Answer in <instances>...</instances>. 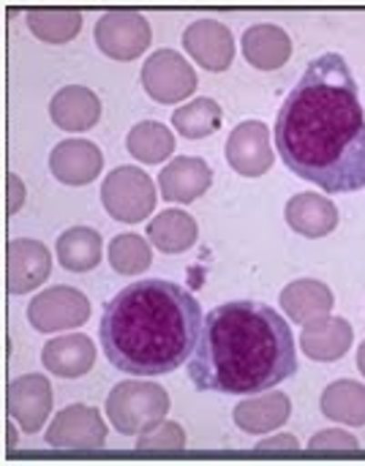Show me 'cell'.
<instances>
[{"label":"cell","mask_w":365,"mask_h":466,"mask_svg":"<svg viewBox=\"0 0 365 466\" xmlns=\"http://www.w3.org/2000/svg\"><path fill=\"white\" fill-rule=\"evenodd\" d=\"M276 147L287 169L322 191L365 188L360 87L339 52L314 57L276 115Z\"/></svg>","instance_id":"cell-1"},{"label":"cell","mask_w":365,"mask_h":466,"mask_svg":"<svg viewBox=\"0 0 365 466\" xmlns=\"http://www.w3.org/2000/svg\"><path fill=\"white\" fill-rule=\"evenodd\" d=\"M197 390L227 396H257L298 374V341L276 309L257 300L216 306L188 360Z\"/></svg>","instance_id":"cell-2"},{"label":"cell","mask_w":365,"mask_h":466,"mask_svg":"<svg viewBox=\"0 0 365 466\" xmlns=\"http://www.w3.org/2000/svg\"><path fill=\"white\" fill-rule=\"evenodd\" d=\"M202 322V306L186 287L142 279L106 303L98 336L117 371L164 377L191 360Z\"/></svg>","instance_id":"cell-3"},{"label":"cell","mask_w":365,"mask_h":466,"mask_svg":"<svg viewBox=\"0 0 365 466\" xmlns=\"http://www.w3.org/2000/svg\"><path fill=\"white\" fill-rule=\"evenodd\" d=\"M169 412V393L156 382H117L106 399V418L123 437L158 426Z\"/></svg>","instance_id":"cell-4"},{"label":"cell","mask_w":365,"mask_h":466,"mask_svg":"<svg viewBox=\"0 0 365 466\" xmlns=\"http://www.w3.org/2000/svg\"><path fill=\"white\" fill-rule=\"evenodd\" d=\"M101 205L115 221L139 224L156 208V186L145 169L117 167L104 177Z\"/></svg>","instance_id":"cell-5"},{"label":"cell","mask_w":365,"mask_h":466,"mask_svg":"<svg viewBox=\"0 0 365 466\" xmlns=\"http://www.w3.org/2000/svg\"><path fill=\"white\" fill-rule=\"evenodd\" d=\"M197 71L175 49H158L142 66V87L158 104H180L197 90Z\"/></svg>","instance_id":"cell-6"},{"label":"cell","mask_w":365,"mask_h":466,"mask_svg":"<svg viewBox=\"0 0 365 466\" xmlns=\"http://www.w3.org/2000/svg\"><path fill=\"white\" fill-rule=\"evenodd\" d=\"M96 44L112 60H134L153 41V30L145 14L139 11H106L96 22Z\"/></svg>","instance_id":"cell-7"},{"label":"cell","mask_w":365,"mask_h":466,"mask_svg":"<svg viewBox=\"0 0 365 466\" xmlns=\"http://www.w3.org/2000/svg\"><path fill=\"white\" fill-rule=\"evenodd\" d=\"M90 317V300L74 287H49L38 292L27 306V322L38 333H60L85 325Z\"/></svg>","instance_id":"cell-8"},{"label":"cell","mask_w":365,"mask_h":466,"mask_svg":"<svg viewBox=\"0 0 365 466\" xmlns=\"http://www.w3.org/2000/svg\"><path fill=\"white\" fill-rule=\"evenodd\" d=\"M46 445L60 451H98L106 445V426L98 410L74 404L66 407L46 429Z\"/></svg>","instance_id":"cell-9"},{"label":"cell","mask_w":365,"mask_h":466,"mask_svg":"<svg viewBox=\"0 0 365 466\" xmlns=\"http://www.w3.org/2000/svg\"><path fill=\"white\" fill-rule=\"evenodd\" d=\"M227 161L243 177L265 175L276 161V153L270 147V128L262 120H243L240 126H235L227 139Z\"/></svg>","instance_id":"cell-10"},{"label":"cell","mask_w":365,"mask_h":466,"mask_svg":"<svg viewBox=\"0 0 365 466\" xmlns=\"http://www.w3.org/2000/svg\"><path fill=\"white\" fill-rule=\"evenodd\" d=\"M5 410L22 431L35 434L52 412V388L41 374H22L5 390Z\"/></svg>","instance_id":"cell-11"},{"label":"cell","mask_w":365,"mask_h":466,"mask_svg":"<svg viewBox=\"0 0 365 466\" xmlns=\"http://www.w3.org/2000/svg\"><path fill=\"white\" fill-rule=\"evenodd\" d=\"M49 248L30 238H16L5 251V287L11 295H27L49 279Z\"/></svg>","instance_id":"cell-12"},{"label":"cell","mask_w":365,"mask_h":466,"mask_svg":"<svg viewBox=\"0 0 365 466\" xmlns=\"http://www.w3.org/2000/svg\"><path fill=\"white\" fill-rule=\"evenodd\" d=\"M183 46L208 71H227L235 60L232 30L218 19H197L183 33Z\"/></svg>","instance_id":"cell-13"},{"label":"cell","mask_w":365,"mask_h":466,"mask_svg":"<svg viewBox=\"0 0 365 466\" xmlns=\"http://www.w3.org/2000/svg\"><path fill=\"white\" fill-rule=\"evenodd\" d=\"M49 169L66 186H85L101 175L104 153L90 139H63L49 153Z\"/></svg>","instance_id":"cell-14"},{"label":"cell","mask_w":365,"mask_h":466,"mask_svg":"<svg viewBox=\"0 0 365 466\" xmlns=\"http://www.w3.org/2000/svg\"><path fill=\"white\" fill-rule=\"evenodd\" d=\"M213 183V169L205 158L197 156H177L172 158L161 175H158V188L167 202H194L199 199Z\"/></svg>","instance_id":"cell-15"},{"label":"cell","mask_w":365,"mask_h":466,"mask_svg":"<svg viewBox=\"0 0 365 466\" xmlns=\"http://www.w3.org/2000/svg\"><path fill=\"white\" fill-rule=\"evenodd\" d=\"M333 306H336V298H333L330 287L317 279L292 281L281 292V309L287 311V317L292 322H298L303 328L328 319Z\"/></svg>","instance_id":"cell-16"},{"label":"cell","mask_w":365,"mask_h":466,"mask_svg":"<svg viewBox=\"0 0 365 466\" xmlns=\"http://www.w3.org/2000/svg\"><path fill=\"white\" fill-rule=\"evenodd\" d=\"M49 117L63 131H87L101 117V101L85 85H66L52 96Z\"/></svg>","instance_id":"cell-17"},{"label":"cell","mask_w":365,"mask_h":466,"mask_svg":"<svg viewBox=\"0 0 365 466\" xmlns=\"http://www.w3.org/2000/svg\"><path fill=\"white\" fill-rule=\"evenodd\" d=\"M41 363L46 371L63 380H76L87 374L96 363V344L82 333H68L44 344Z\"/></svg>","instance_id":"cell-18"},{"label":"cell","mask_w":365,"mask_h":466,"mask_svg":"<svg viewBox=\"0 0 365 466\" xmlns=\"http://www.w3.org/2000/svg\"><path fill=\"white\" fill-rule=\"evenodd\" d=\"M292 401L281 390H265L262 396H251L235 407V426L246 434H268L281 429L289 420Z\"/></svg>","instance_id":"cell-19"},{"label":"cell","mask_w":365,"mask_h":466,"mask_svg":"<svg viewBox=\"0 0 365 466\" xmlns=\"http://www.w3.org/2000/svg\"><path fill=\"white\" fill-rule=\"evenodd\" d=\"M355 341V330L344 317H328L322 322L306 325L300 333V350L317 363L341 360Z\"/></svg>","instance_id":"cell-20"},{"label":"cell","mask_w":365,"mask_h":466,"mask_svg":"<svg viewBox=\"0 0 365 466\" xmlns=\"http://www.w3.org/2000/svg\"><path fill=\"white\" fill-rule=\"evenodd\" d=\"M284 216H287V224L303 238H325L339 227V208L333 205V199L317 191L292 197L287 202Z\"/></svg>","instance_id":"cell-21"},{"label":"cell","mask_w":365,"mask_h":466,"mask_svg":"<svg viewBox=\"0 0 365 466\" xmlns=\"http://www.w3.org/2000/svg\"><path fill=\"white\" fill-rule=\"evenodd\" d=\"M243 55L259 71H276L292 57V38L284 27L262 22L243 33Z\"/></svg>","instance_id":"cell-22"},{"label":"cell","mask_w":365,"mask_h":466,"mask_svg":"<svg viewBox=\"0 0 365 466\" xmlns=\"http://www.w3.org/2000/svg\"><path fill=\"white\" fill-rule=\"evenodd\" d=\"M199 238V227L191 213L186 210H164L147 224V240L164 254H183Z\"/></svg>","instance_id":"cell-23"},{"label":"cell","mask_w":365,"mask_h":466,"mask_svg":"<svg viewBox=\"0 0 365 466\" xmlns=\"http://www.w3.org/2000/svg\"><path fill=\"white\" fill-rule=\"evenodd\" d=\"M322 415L344 423V426H365V385L355 380H339L322 393Z\"/></svg>","instance_id":"cell-24"},{"label":"cell","mask_w":365,"mask_h":466,"mask_svg":"<svg viewBox=\"0 0 365 466\" xmlns=\"http://www.w3.org/2000/svg\"><path fill=\"white\" fill-rule=\"evenodd\" d=\"M57 259L71 273H87L101 262V235L90 227H71L57 238Z\"/></svg>","instance_id":"cell-25"},{"label":"cell","mask_w":365,"mask_h":466,"mask_svg":"<svg viewBox=\"0 0 365 466\" xmlns=\"http://www.w3.org/2000/svg\"><path fill=\"white\" fill-rule=\"evenodd\" d=\"M126 147L142 164H161L175 153V134L158 120H142L128 131Z\"/></svg>","instance_id":"cell-26"},{"label":"cell","mask_w":365,"mask_h":466,"mask_svg":"<svg viewBox=\"0 0 365 466\" xmlns=\"http://www.w3.org/2000/svg\"><path fill=\"white\" fill-rule=\"evenodd\" d=\"M27 27L46 44H66L76 38L82 30V11L79 8H27L25 11Z\"/></svg>","instance_id":"cell-27"},{"label":"cell","mask_w":365,"mask_h":466,"mask_svg":"<svg viewBox=\"0 0 365 466\" xmlns=\"http://www.w3.org/2000/svg\"><path fill=\"white\" fill-rule=\"evenodd\" d=\"M224 120V109L218 101L213 98H194L191 104H183L175 109L172 115V126L177 128V134H183L186 139H202L210 137L221 128Z\"/></svg>","instance_id":"cell-28"},{"label":"cell","mask_w":365,"mask_h":466,"mask_svg":"<svg viewBox=\"0 0 365 466\" xmlns=\"http://www.w3.org/2000/svg\"><path fill=\"white\" fill-rule=\"evenodd\" d=\"M147 243H150L147 238L134 235V232L115 235L109 240V248H106L112 270L120 276H142L153 265V251Z\"/></svg>","instance_id":"cell-29"},{"label":"cell","mask_w":365,"mask_h":466,"mask_svg":"<svg viewBox=\"0 0 365 466\" xmlns=\"http://www.w3.org/2000/svg\"><path fill=\"white\" fill-rule=\"evenodd\" d=\"M139 451H183L186 448V431L177 423H158L139 434L137 440Z\"/></svg>","instance_id":"cell-30"},{"label":"cell","mask_w":365,"mask_h":466,"mask_svg":"<svg viewBox=\"0 0 365 466\" xmlns=\"http://www.w3.org/2000/svg\"><path fill=\"white\" fill-rule=\"evenodd\" d=\"M309 448L311 451H358L360 442L352 434L341 431V429H325L317 437H311Z\"/></svg>","instance_id":"cell-31"},{"label":"cell","mask_w":365,"mask_h":466,"mask_svg":"<svg viewBox=\"0 0 365 466\" xmlns=\"http://www.w3.org/2000/svg\"><path fill=\"white\" fill-rule=\"evenodd\" d=\"M5 186H8V199H5V210L8 216H14L22 205H25V183L22 177H16L14 172H8L5 177Z\"/></svg>","instance_id":"cell-32"},{"label":"cell","mask_w":365,"mask_h":466,"mask_svg":"<svg viewBox=\"0 0 365 466\" xmlns=\"http://www.w3.org/2000/svg\"><path fill=\"white\" fill-rule=\"evenodd\" d=\"M300 442L295 437H273V440H265L257 445V451H298Z\"/></svg>","instance_id":"cell-33"},{"label":"cell","mask_w":365,"mask_h":466,"mask_svg":"<svg viewBox=\"0 0 365 466\" xmlns=\"http://www.w3.org/2000/svg\"><path fill=\"white\" fill-rule=\"evenodd\" d=\"M5 431H8V434H5V437H8V442H5V445H8V451H11V448H16V434H14V426L8 423V426H5Z\"/></svg>","instance_id":"cell-34"},{"label":"cell","mask_w":365,"mask_h":466,"mask_svg":"<svg viewBox=\"0 0 365 466\" xmlns=\"http://www.w3.org/2000/svg\"><path fill=\"white\" fill-rule=\"evenodd\" d=\"M358 369H360V374L365 377V341L360 344V350H358Z\"/></svg>","instance_id":"cell-35"}]
</instances>
